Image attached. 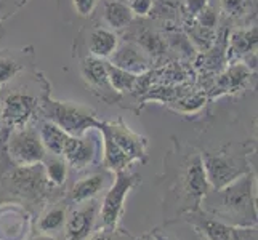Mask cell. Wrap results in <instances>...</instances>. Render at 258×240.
Returning a JSON list of instances; mask_svg holds the SVG:
<instances>
[{"label": "cell", "mask_w": 258, "mask_h": 240, "mask_svg": "<svg viewBox=\"0 0 258 240\" xmlns=\"http://www.w3.org/2000/svg\"><path fill=\"white\" fill-rule=\"evenodd\" d=\"M42 168H43V175H45L47 181L51 186L59 188V186H63L66 183L68 164L63 157L47 154V157L43 158V162H42Z\"/></svg>", "instance_id": "cell-22"}, {"label": "cell", "mask_w": 258, "mask_h": 240, "mask_svg": "<svg viewBox=\"0 0 258 240\" xmlns=\"http://www.w3.org/2000/svg\"><path fill=\"white\" fill-rule=\"evenodd\" d=\"M138 45L143 48L151 58H157L164 55L165 51V40L154 31H143L138 34V39L135 40Z\"/></svg>", "instance_id": "cell-24"}, {"label": "cell", "mask_w": 258, "mask_h": 240, "mask_svg": "<svg viewBox=\"0 0 258 240\" xmlns=\"http://www.w3.org/2000/svg\"><path fill=\"white\" fill-rule=\"evenodd\" d=\"M154 237H156V240H170L168 237H165L164 234H161V232H156L154 234Z\"/></svg>", "instance_id": "cell-35"}, {"label": "cell", "mask_w": 258, "mask_h": 240, "mask_svg": "<svg viewBox=\"0 0 258 240\" xmlns=\"http://www.w3.org/2000/svg\"><path fill=\"white\" fill-rule=\"evenodd\" d=\"M0 111H2V108H0Z\"/></svg>", "instance_id": "cell-37"}, {"label": "cell", "mask_w": 258, "mask_h": 240, "mask_svg": "<svg viewBox=\"0 0 258 240\" xmlns=\"http://www.w3.org/2000/svg\"><path fill=\"white\" fill-rule=\"evenodd\" d=\"M245 0H221V8L226 15L237 16L244 12Z\"/></svg>", "instance_id": "cell-31"}, {"label": "cell", "mask_w": 258, "mask_h": 240, "mask_svg": "<svg viewBox=\"0 0 258 240\" xmlns=\"http://www.w3.org/2000/svg\"><path fill=\"white\" fill-rule=\"evenodd\" d=\"M106 72H108V80L109 85L112 87V90L117 95L130 93L138 87L141 75L132 74L125 69H120L117 66L111 64L109 61H106Z\"/></svg>", "instance_id": "cell-21"}, {"label": "cell", "mask_w": 258, "mask_h": 240, "mask_svg": "<svg viewBox=\"0 0 258 240\" xmlns=\"http://www.w3.org/2000/svg\"><path fill=\"white\" fill-rule=\"evenodd\" d=\"M32 240H56V238L50 234H39V235H35Z\"/></svg>", "instance_id": "cell-34"}, {"label": "cell", "mask_w": 258, "mask_h": 240, "mask_svg": "<svg viewBox=\"0 0 258 240\" xmlns=\"http://www.w3.org/2000/svg\"><path fill=\"white\" fill-rule=\"evenodd\" d=\"M233 240H256V226H233Z\"/></svg>", "instance_id": "cell-30"}, {"label": "cell", "mask_w": 258, "mask_h": 240, "mask_svg": "<svg viewBox=\"0 0 258 240\" xmlns=\"http://www.w3.org/2000/svg\"><path fill=\"white\" fill-rule=\"evenodd\" d=\"M39 136H40L43 147L47 150V154L59 155V157H63V152L71 139V135H68L64 130H61L58 125H55V123H51L48 120H43L40 123Z\"/></svg>", "instance_id": "cell-17"}, {"label": "cell", "mask_w": 258, "mask_h": 240, "mask_svg": "<svg viewBox=\"0 0 258 240\" xmlns=\"http://www.w3.org/2000/svg\"><path fill=\"white\" fill-rule=\"evenodd\" d=\"M28 63L26 51H0V85H5L24 70Z\"/></svg>", "instance_id": "cell-20"}, {"label": "cell", "mask_w": 258, "mask_h": 240, "mask_svg": "<svg viewBox=\"0 0 258 240\" xmlns=\"http://www.w3.org/2000/svg\"><path fill=\"white\" fill-rule=\"evenodd\" d=\"M43 120H48L64 130L71 136H82L84 133L96 130L100 119H96V112L88 106L53 100L51 96H42L39 106Z\"/></svg>", "instance_id": "cell-3"}, {"label": "cell", "mask_w": 258, "mask_h": 240, "mask_svg": "<svg viewBox=\"0 0 258 240\" xmlns=\"http://www.w3.org/2000/svg\"><path fill=\"white\" fill-rule=\"evenodd\" d=\"M114 183L106 192L101 208H100V218L104 230L114 232L117 227L120 216L123 213V203H125V197L130 192V189L135 186L141 178L137 173H128L127 170H120L114 173Z\"/></svg>", "instance_id": "cell-4"}, {"label": "cell", "mask_w": 258, "mask_h": 240, "mask_svg": "<svg viewBox=\"0 0 258 240\" xmlns=\"http://www.w3.org/2000/svg\"><path fill=\"white\" fill-rule=\"evenodd\" d=\"M8 154L16 167H31L42 164L47 157L39 131L29 125L15 128L8 138Z\"/></svg>", "instance_id": "cell-5"}, {"label": "cell", "mask_w": 258, "mask_h": 240, "mask_svg": "<svg viewBox=\"0 0 258 240\" xmlns=\"http://www.w3.org/2000/svg\"><path fill=\"white\" fill-rule=\"evenodd\" d=\"M202 164L209 186L212 189H221L247 173L242 158L225 152H202Z\"/></svg>", "instance_id": "cell-6"}, {"label": "cell", "mask_w": 258, "mask_h": 240, "mask_svg": "<svg viewBox=\"0 0 258 240\" xmlns=\"http://www.w3.org/2000/svg\"><path fill=\"white\" fill-rule=\"evenodd\" d=\"M184 221L196 229L201 240H233V226L213 218L204 210H189L184 215Z\"/></svg>", "instance_id": "cell-11"}, {"label": "cell", "mask_w": 258, "mask_h": 240, "mask_svg": "<svg viewBox=\"0 0 258 240\" xmlns=\"http://www.w3.org/2000/svg\"><path fill=\"white\" fill-rule=\"evenodd\" d=\"M96 211H98V205L96 202L92 200L88 205L71 211L66 216V223H64L66 240H87L95 226Z\"/></svg>", "instance_id": "cell-13"}, {"label": "cell", "mask_w": 258, "mask_h": 240, "mask_svg": "<svg viewBox=\"0 0 258 240\" xmlns=\"http://www.w3.org/2000/svg\"><path fill=\"white\" fill-rule=\"evenodd\" d=\"M98 5V0H73V7L79 16L90 18Z\"/></svg>", "instance_id": "cell-27"}, {"label": "cell", "mask_w": 258, "mask_h": 240, "mask_svg": "<svg viewBox=\"0 0 258 240\" xmlns=\"http://www.w3.org/2000/svg\"><path fill=\"white\" fill-rule=\"evenodd\" d=\"M133 15L128 4L120 2V0H106L103 7V21L106 28L111 31L125 29L133 21Z\"/></svg>", "instance_id": "cell-18"}, {"label": "cell", "mask_w": 258, "mask_h": 240, "mask_svg": "<svg viewBox=\"0 0 258 240\" xmlns=\"http://www.w3.org/2000/svg\"><path fill=\"white\" fill-rule=\"evenodd\" d=\"M96 130L104 131L106 135H109L111 139L120 147V150L125 154L130 162H146V147H148V139L141 136L140 133L133 131L122 119H115L111 122L100 120Z\"/></svg>", "instance_id": "cell-7"}, {"label": "cell", "mask_w": 258, "mask_h": 240, "mask_svg": "<svg viewBox=\"0 0 258 240\" xmlns=\"http://www.w3.org/2000/svg\"><path fill=\"white\" fill-rule=\"evenodd\" d=\"M66 216H68V210L66 207H53L50 210H47L43 215L40 216L37 227L42 234H53L58 232L61 227H64L66 223Z\"/></svg>", "instance_id": "cell-23"}, {"label": "cell", "mask_w": 258, "mask_h": 240, "mask_svg": "<svg viewBox=\"0 0 258 240\" xmlns=\"http://www.w3.org/2000/svg\"><path fill=\"white\" fill-rule=\"evenodd\" d=\"M111 64L117 66L120 69H125L132 74L143 75L153 66V58L141 48L135 40H125L117 45V48L114 50V53L109 56Z\"/></svg>", "instance_id": "cell-10"}, {"label": "cell", "mask_w": 258, "mask_h": 240, "mask_svg": "<svg viewBox=\"0 0 258 240\" xmlns=\"http://www.w3.org/2000/svg\"><path fill=\"white\" fill-rule=\"evenodd\" d=\"M42 101V100H40ZM40 101L28 92L15 90L5 96V100L0 103V119L5 122L8 128H21L28 125L34 114L39 111Z\"/></svg>", "instance_id": "cell-8"}, {"label": "cell", "mask_w": 258, "mask_h": 240, "mask_svg": "<svg viewBox=\"0 0 258 240\" xmlns=\"http://www.w3.org/2000/svg\"><path fill=\"white\" fill-rule=\"evenodd\" d=\"M111 232H109V230H104V232L103 234H100V235H96L93 240H112V237L109 235Z\"/></svg>", "instance_id": "cell-33"}, {"label": "cell", "mask_w": 258, "mask_h": 240, "mask_svg": "<svg viewBox=\"0 0 258 240\" xmlns=\"http://www.w3.org/2000/svg\"><path fill=\"white\" fill-rule=\"evenodd\" d=\"M202 199L204 211L229 226H256L253 176L245 173L221 189H213Z\"/></svg>", "instance_id": "cell-1"}, {"label": "cell", "mask_w": 258, "mask_h": 240, "mask_svg": "<svg viewBox=\"0 0 258 240\" xmlns=\"http://www.w3.org/2000/svg\"><path fill=\"white\" fill-rule=\"evenodd\" d=\"M167 172L172 176L173 191L180 192V197L192 205L191 210L199 208L210 191L201 152L175 141L173 152L167 155Z\"/></svg>", "instance_id": "cell-2"}, {"label": "cell", "mask_w": 258, "mask_h": 240, "mask_svg": "<svg viewBox=\"0 0 258 240\" xmlns=\"http://www.w3.org/2000/svg\"><path fill=\"white\" fill-rule=\"evenodd\" d=\"M141 240H156V237H154V234H148V235H145Z\"/></svg>", "instance_id": "cell-36"}, {"label": "cell", "mask_w": 258, "mask_h": 240, "mask_svg": "<svg viewBox=\"0 0 258 240\" xmlns=\"http://www.w3.org/2000/svg\"><path fill=\"white\" fill-rule=\"evenodd\" d=\"M130 10L137 16H148L154 7V0H130Z\"/></svg>", "instance_id": "cell-29"}, {"label": "cell", "mask_w": 258, "mask_h": 240, "mask_svg": "<svg viewBox=\"0 0 258 240\" xmlns=\"http://www.w3.org/2000/svg\"><path fill=\"white\" fill-rule=\"evenodd\" d=\"M189 37L196 43H199L201 48H209L210 43L213 42V37H215V34H213V29H207V28H204V26H201V24H196L194 29L189 32Z\"/></svg>", "instance_id": "cell-26"}, {"label": "cell", "mask_w": 258, "mask_h": 240, "mask_svg": "<svg viewBox=\"0 0 258 240\" xmlns=\"http://www.w3.org/2000/svg\"><path fill=\"white\" fill-rule=\"evenodd\" d=\"M248 77V70L244 64H236L229 67L226 72L220 77L218 87L221 92H229V88H237L241 87Z\"/></svg>", "instance_id": "cell-25"}, {"label": "cell", "mask_w": 258, "mask_h": 240, "mask_svg": "<svg viewBox=\"0 0 258 240\" xmlns=\"http://www.w3.org/2000/svg\"><path fill=\"white\" fill-rule=\"evenodd\" d=\"M184 5L191 16H198L209 5V0H184Z\"/></svg>", "instance_id": "cell-32"}, {"label": "cell", "mask_w": 258, "mask_h": 240, "mask_svg": "<svg viewBox=\"0 0 258 240\" xmlns=\"http://www.w3.org/2000/svg\"><path fill=\"white\" fill-rule=\"evenodd\" d=\"M256 53V26L236 29L228 39V56L242 58Z\"/></svg>", "instance_id": "cell-15"}, {"label": "cell", "mask_w": 258, "mask_h": 240, "mask_svg": "<svg viewBox=\"0 0 258 240\" xmlns=\"http://www.w3.org/2000/svg\"><path fill=\"white\" fill-rule=\"evenodd\" d=\"M79 66H81V75L85 85L88 87V90L108 104L117 103L119 95L109 85L108 72H106V59L95 58L87 53L85 56L81 58V64Z\"/></svg>", "instance_id": "cell-9"}, {"label": "cell", "mask_w": 258, "mask_h": 240, "mask_svg": "<svg viewBox=\"0 0 258 240\" xmlns=\"http://www.w3.org/2000/svg\"><path fill=\"white\" fill-rule=\"evenodd\" d=\"M106 183H108V176L104 173H93L90 176H85L73 186L69 192V199L74 203L90 202L106 188Z\"/></svg>", "instance_id": "cell-16"}, {"label": "cell", "mask_w": 258, "mask_h": 240, "mask_svg": "<svg viewBox=\"0 0 258 240\" xmlns=\"http://www.w3.org/2000/svg\"><path fill=\"white\" fill-rule=\"evenodd\" d=\"M196 20H198V24L204 26V28L215 29V26H217V13H215L213 8H210L207 5L198 16H196Z\"/></svg>", "instance_id": "cell-28"}, {"label": "cell", "mask_w": 258, "mask_h": 240, "mask_svg": "<svg viewBox=\"0 0 258 240\" xmlns=\"http://www.w3.org/2000/svg\"><path fill=\"white\" fill-rule=\"evenodd\" d=\"M119 45V37L115 31H111L103 26H98L87 34V50L88 55L100 59H109L114 50Z\"/></svg>", "instance_id": "cell-14"}, {"label": "cell", "mask_w": 258, "mask_h": 240, "mask_svg": "<svg viewBox=\"0 0 258 240\" xmlns=\"http://www.w3.org/2000/svg\"><path fill=\"white\" fill-rule=\"evenodd\" d=\"M96 152L98 138L87 131L82 136H71L63 152V158L66 160L68 167H73L74 170L81 172L95 162Z\"/></svg>", "instance_id": "cell-12"}, {"label": "cell", "mask_w": 258, "mask_h": 240, "mask_svg": "<svg viewBox=\"0 0 258 240\" xmlns=\"http://www.w3.org/2000/svg\"><path fill=\"white\" fill-rule=\"evenodd\" d=\"M100 133H101V143H103V165H104V168L112 173L120 172V170H127V168L132 165L130 158L122 152L120 147L114 143L109 135H106L104 131H100Z\"/></svg>", "instance_id": "cell-19"}]
</instances>
